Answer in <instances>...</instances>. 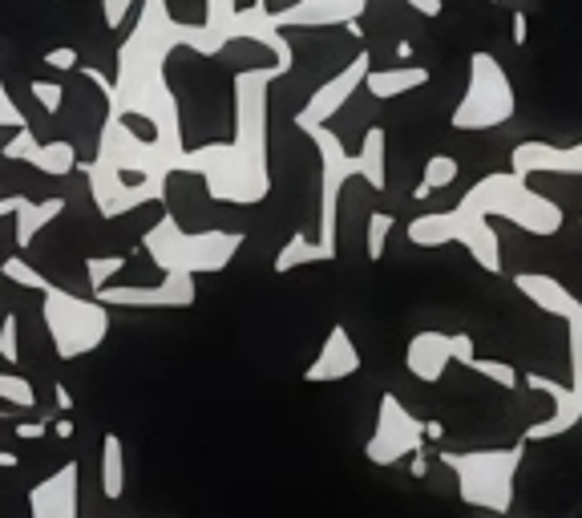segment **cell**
<instances>
[{
	"label": "cell",
	"instance_id": "23",
	"mask_svg": "<svg viewBox=\"0 0 582 518\" xmlns=\"http://www.w3.org/2000/svg\"><path fill=\"white\" fill-rule=\"evenodd\" d=\"M360 162H364V183H369L372 190H384L388 166H384V130L381 126H369L364 146H360Z\"/></svg>",
	"mask_w": 582,
	"mask_h": 518
},
{
	"label": "cell",
	"instance_id": "9",
	"mask_svg": "<svg viewBox=\"0 0 582 518\" xmlns=\"http://www.w3.org/2000/svg\"><path fill=\"white\" fill-rule=\"evenodd\" d=\"M409 244L417 247H445L461 244L473 256V263L490 275H501V239L490 227V219L469 215L466 207L454 211H437V215H421L409 223Z\"/></svg>",
	"mask_w": 582,
	"mask_h": 518
},
{
	"label": "cell",
	"instance_id": "6",
	"mask_svg": "<svg viewBox=\"0 0 582 518\" xmlns=\"http://www.w3.org/2000/svg\"><path fill=\"white\" fill-rule=\"evenodd\" d=\"M41 317L61 360L89 357L110 336V308L94 296H73L58 284L41 292Z\"/></svg>",
	"mask_w": 582,
	"mask_h": 518
},
{
	"label": "cell",
	"instance_id": "20",
	"mask_svg": "<svg viewBox=\"0 0 582 518\" xmlns=\"http://www.w3.org/2000/svg\"><path fill=\"white\" fill-rule=\"evenodd\" d=\"M65 215V199L61 195H49V199H25L21 211H16V247H29L37 235H41L53 219Z\"/></svg>",
	"mask_w": 582,
	"mask_h": 518
},
{
	"label": "cell",
	"instance_id": "33",
	"mask_svg": "<svg viewBox=\"0 0 582 518\" xmlns=\"http://www.w3.org/2000/svg\"><path fill=\"white\" fill-rule=\"evenodd\" d=\"M37 138H33V130L25 126V130H16V138L9 146H4V159L9 162H29L33 159V150H37Z\"/></svg>",
	"mask_w": 582,
	"mask_h": 518
},
{
	"label": "cell",
	"instance_id": "15",
	"mask_svg": "<svg viewBox=\"0 0 582 518\" xmlns=\"http://www.w3.org/2000/svg\"><path fill=\"white\" fill-rule=\"evenodd\" d=\"M77 486L82 470L77 461H65L61 470L29 486V518H77Z\"/></svg>",
	"mask_w": 582,
	"mask_h": 518
},
{
	"label": "cell",
	"instance_id": "19",
	"mask_svg": "<svg viewBox=\"0 0 582 518\" xmlns=\"http://www.w3.org/2000/svg\"><path fill=\"white\" fill-rule=\"evenodd\" d=\"M429 86V70L425 65H397V70H369L364 77V89L372 98H400V94H412V89Z\"/></svg>",
	"mask_w": 582,
	"mask_h": 518
},
{
	"label": "cell",
	"instance_id": "38",
	"mask_svg": "<svg viewBox=\"0 0 582 518\" xmlns=\"http://www.w3.org/2000/svg\"><path fill=\"white\" fill-rule=\"evenodd\" d=\"M510 37H513V45H518V49L530 41V16H525V13H513L510 16Z\"/></svg>",
	"mask_w": 582,
	"mask_h": 518
},
{
	"label": "cell",
	"instance_id": "2",
	"mask_svg": "<svg viewBox=\"0 0 582 518\" xmlns=\"http://www.w3.org/2000/svg\"><path fill=\"white\" fill-rule=\"evenodd\" d=\"M178 159H183V146H166L158 138L146 143L126 126V118L110 114L98 162L86 166L98 211L106 219H117L146 207V202H162L166 178L178 171Z\"/></svg>",
	"mask_w": 582,
	"mask_h": 518
},
{
	"label": "cell",
	"instance_id": "22",
	"mask_svg": "<svg viewBox=\"0 0 582 518\" xmlns=\"http://www.w3.org/2000/svg\"><path fill=\"white\" fill-rule=\"evenodd\" d=\"M29 166L49 174V178H65V174L77 171V150H73V143H41L33 150Z\"/></svg>",
	"mask_w": 582,
	"mask_h": 518
},
{
	"label": "cell",
	"instance_id": "1",
	"mask_svg": "<svg viewBox=\"0 0 582 518\" xmlns=\"http://www.w3.org/2000/svg\"><path fill=\"white\" fill-rule=\"evenodd\" d=\"M284 73L247 70L235 77V143L202 146L195 155L178 159V171H195L207 178L211 199L219 202H251L268 199V86Z\"/></svg>",
	"mask_w": 582,
	"mask_h": 518
},
{
	"label": "cell",
	"instance_id": "8",
	"mask_svg": "<svg viewBox=\"0 0 582 518\" xmlns=\"http://www.w3.org/2000/svg\"><path fill=\"white\" fill-rule=\"evenodd\" d=\"M518 110L513 98L510 73L501 70V61L494 53L478 49L469 58V82H466V98L457 101V110L449 114L454 130H494L506 126Z\"/></svg>",
	"mask_w": 582,
	"mask_h": 518
},
{
	"label": "cell",
	"instance_id": "46",
	"mask_svg": "<svg viewBox=\"0 0 582 518\" xmlns=\"http://www.w3.org/2000/svg\"><path fill=\"white\" fill-rule=\"evenodd\" d=\"M16 461H21V458H16V454H9V449H0V466H9V470H13Z\"/></svg>",
	"mask_w": 582,
	"mask_h": 518
},
{
	"label": "cell",
	"instance_id": "42",
	"mask_svg": "<svg viewBox=\"0 0 582 518\" xmlns=\"http://www.w3.org/2000/svg\"><path fill=\"white\" fill-rule=\"evenodd\" d=\"M412 478H425L429 474V461H425V454H412Z\"/></svg>",
	"mask_w": 582,
	"mask_h": 518
},
{
	"label": "cell",
	"instance_id": "14",
	"mask_svg": "<svg viewBox=\"0 0 582 518\" xmlns=\"http://www.w3.org/2000/svg\"><path fill=\"white\" fill-rule=\"evenodd\" d=\"M525 385L538 388V393H546V397H550V405H554V414L546 421L525 425L522 442H550V437H562V433H570L582 421V409H579V402H574L570 385L554 381V377H542V373H525Z\"/></svg>",
	"mask_w": 582,
	"mask_h": 518
},
{
	"label": "cell",
	"instance_id": "17",
	"mask_svg": "<svg viewBox=\"0 0 582 518\" xmlns=\"http://www.w3.org/2000/svg\"><path fill=\"white\" fill-rule=\"evenodd\" d=\"M510 171L522 174V178H534V174H582V143H574V146H550V143L513 146Z\"/></svg>",
	"mask_w": 582,
	"mask_h": 518
},
{
	"label": "cell",
	"instance_id": "5",
	"mask_svg": "<svg viewBox=\"0 0 582 518\" xmlns=\"http://www.w3.org/2000/svg\"><path fill=\"white\" fill-rule=\"evenodd\" d=\"M525 442L506 449H469V454H454L445 449L441 461L457 474V494L466 506L490 510V515H510L513 506V478L522 470Z\"/></svg>",
	"mask_w": 582,
	"mask_h": 518
},
{
	"label": "cell",
	"instance_id": "21",
	"mask_svg": "<svg viewBox=\"0 0 582 518\" xmlns=\"http://www.w3.org/2000/svg\"><path fill=\"white\" fill-rule=\"evenodd\" d=\"M101 494L117 503L126 494V446L117 433H106L101 437Z\"/></svg>",
	"mask_w": 582,
	"mask_h": 518
},
{
	"label": "cell",
	"instance_id": "4",
	"mask_svg": "<svg viewBox=\"0 0 582 518\" xmlns=\"http://www.w3.org/2000/svg\"><path fill=\"white\" fill-rule=\"evenodd\" d=\"M143 247L162 272L207 275L223 272L235 259V251L243 247V231H183L174 215H162L143 235Z\"/></svg>",
	"mask_w": 582,
	"mask_h": 518
},
{
	"label": "cell",
	"instance_id": "24",
	"mask_svg": "<svg viewBox=\"0 0 582 518\" xmlns=\"http://www.w3.org/2000/svg\"><path fill=\"white\" fill-rule=\"evenodd\" d=\"M567 353H570V393H574V402H579L582 409V304L570 312L567 320Z\"/></svg>",
	"mask_w": 582,
	"mask_h": 518
},
{
	"label": "cell",
	"instance_id": "10",
	"mask_svg": "<svg viewBox=\"0 0 582 518\" xmlns=\"http://www.w3.org/2000/svg\"><path fill=\"white\" fill-rule=\"evenodd\" d=\"M372 466H397L400 458L425 454V421L400 402L397 393H384L376 405V425L364 446Z\"/></svg>",
	"mask_w": 582,
	"mask_h": 518
},
{
	"label": "cell",
	"instance_id": "16",
	"mask_svg": "<svg viewBox=\"0 0 582 518\" xmlns=\"http://www.w3.org/2000/svg\"><path fill=\"white\" fill-rule=\"evenodd\" d=\"M352 373H360V348L352 345V336H348L344 324H332L315 360L304 369V381L308 385H332V381H344V377Z\"/></svg>",
	"mask_w": 582,
	"mask_h": 518
},
{
	"label": "cell",
	"instance_id": "26",
	"mask_svg": "<svg viewBox=\"0 0 582 518\" xmlns=\"http://www.w3.org/2000/svg\"><path fill=\"white\" fill-rule=\"evenodd\" d=\"M466 369H473L478 377H485V381H494L497 388H518V369H513L510 360H497V357H473L466 365Z\"/></svg>",
	"mask_w": 582,
	"mask_h": 518
},
{
	"label": "cell",
	"instance_id": "36",
	"mask_svg": "<svg viewBox=\"0 0 582 518\" xmlns=\"http://www.w3.org/2000/svg\"><path fill=\"white\" fill-rule=\"evenodd\" d=\"M0 126H13V130H25L29 122H25V114L16 110V101L4 94V86H0Z\"/></svg>",
	"mask_w": 582,
	"mask_h": 518
},
{
	"label": "cell",
	"instance_id": "7",
	"mask_svg": "<svg viewBox=\"0 0 582 518\" xmlns=\"http://www.w3.org/2000/svg\"><path fill=\"white\" fill-rule=\"evenodd\" d=\"M320 150V231H315V256L320 263L336 259V227H340V190L348 178H364L360 155H348L344 143L327 126L304 130Z\"/></svg>",
	"mask_w": 582,
	"mask_h": 518
},
{
	"label": "cell",
	"instance_id": "29",
	"mask_svg": "<svg viewBox=\"0 0 582 518\" xmlns=\"http://www.w3.org/2000/svg\"><path fill=\"white\" fill-rule=\"evenodd\" d=\"M393 227H397V219L388 215V211H372V215H369V235H364V247H369L372 263L384 256V244H388V231H393Z\"/></svg>",
	"mask_w": 582,
	"mask_h": 518
},
{
	"label": "cell",
	"instance_id": "44",
	"mask_svg": "<svg viewBox=\"0 0 582 518\" xmlns=\"http://www.w3.org/2000/svg\"><path fill=\"white\" fill-rule=\"evenodd\" d=\"M425 437L441 442V437H445V425H441V421H425Z\"/></svg>",
	"mask_w": 582,
	"mask_h": 518
},
{
	"label": "cell",
	"instance_id": "18",
	"mask_svg": "<svg viewBox=\"0 0 582 518\" xmlns=\"http://www.w3.org/2000/svg\"><path fill=\"white\" fill-rule=\"evenodd\" d=\"M513 288L522 292L538 312H546V317H554V320H567L582 304L562 280H554V275H546V272H518L513 275Z\"/></svg>",
	"mask_w": 582,
	"mask_h": 518
},
{
	"label": "cell",
	"instance_id": "40",
	"mask_svg": "<svg viewBox=\"0 0 582 518\" xmlns=\"http://www.w3.org/2000/svg\"><path fill=\"white\" fill-rule=\"evenodd\" d=\"M86 77L101 89V94H106V98H110V106H114V82H110V77H106L101 70H86Z\"/></svg>",
	"mask_w": 582,
	"mask_h": 518
},
{
	"label": "cell",
	"instance_id": "43",
	"mask_svg": "<svg viewBox=\"0 0 582 518\" xmlns=\"http://www.w3.org/2000/svg\"><path fill=\"white\" fill-rule=\"evenodd\" d=\"M53 388H58V393H53V397H58V409H73V397H70V388L61 385V381H58V385H53Z\"/></svg>",
	"mask_w": 582,
	"mask_h": 518
},
{
	"label": "cell",
	"instance_id": "3",
	"mask_svg": "<svg viewBox=\"0 0 582 518\" xmlns=\"http://www.w3.org/2000/svg\"><path fill=\"white\" fill-rule=\"evenodd\" d=\"M457 207H466L469 215L478 219H506V223H513L525 235H558L562 223H567V211L558 202L538 195V190L530 187V178L513 171L485 174L482 183H473L461 195Z\"/></svg>",
	"mask_w": 582,
	"mask_h": 518
},
{
	"label": "cell",
	"instance_id": "11",
	"mask_svg": "<svg viewBox=\"0 0 582 518\" xmlns=\"http://www.w3.org/2000/svg\"><path fill=\"white\" fill-rule=\"evenodd\" d=\"M478 357L473 348V336L469 332H441V329H425L417 332L405 348V369H409L417 381L425 385H437L449 365H469Z\"/></svg>",
	"mask_w": 582,
	"mask_h": 518
},
{
	"label": "cell",
	"instance_id": "25",
	"mask_svg": "<svg viewBox=\"0 0 582 518\" xmlns=\"http://www.w3.org/2000/svg\"><path fill=\"white\" fill-rule=\"evenodd\" d=\"M0 280H9V284H21V288H33V292H49L53 284L45 280L37 268H33L25 256H9L0 263Z\"/></svg>",
	"mask_w": 582,
	"mask_h": 518
},
{
	"label": "cell",
	"instance_id": "28",
	"mask_svg": "<svg viewBox=\"0 0 582 518\" xmlns=\"http://www.w3.org/2000/svg\"><path fill=\"white\" fill-rule=\"evenodd\" d=\"M0 402L16 405V409H33L37 405V393L21 373H0Z\"/></svg>",
	"mask_w": 582,
	"mask_h": 518
},
{
	"label": "cell",
	"instance_id": "30",
	"mask_svg": "<svg viewBox=\"0 0 582 518\" xmlns=\"http://www.w3.org/2000/svg\"><path fill=\"white\" fill-rule=\"evenodd\" d=\"M126 268V256H101V259H89L86 263V275H89V292H101L110 284V275H117Z\"/></svg>",
	"mask_w": 582,
	"mask_h": 518
},
{
	"label": "cell",
	"instance_id": "35",
	"mask_svg": "<svg viewBox=\"0 0 582 518\" xmlns=\"http://www.w3.org/2000/svg\"><path fill=\"white\" fill-rule=\"evenodd\" d=\"M138 0H101V13H106V25L110 29H122V21L129 16V9H134Z\"/></svg>",
	"mask_w": 582,
	"mask_h": 518
},
{
	"label": "cell",
	"instance_id": "49",
	"mask_svg": "<svg viewBox=\"0 0 582 518\" xmlns=\"http://www.w3.org/2000/svg\"><path fill=\"white\" fill-rule=\"evenodd\" d=\"M494 4H497V0H494Z\"/></svg>",
	"mask_w": 582,
	"mask_h": 518
},
{
	"label": "cell",
	"instance_id": "32",
	"mask_svg": "<svg viewBox=\"0 0 582 518\" xmlns=\"http://www.w3.org/2000/svg\"><path fill=\"white\" fill-rule=\"evenodd\" d=\"M33 98L45 106V114H61V101H65V86L61 82H33Z\"/></svg>",
	"mask_w": 582,
	"mask_h": 518
},
{
	"label": "cell",
	"instance_id": "34",
	"mask_svg": "<svg viewBox=\"0 0 582 518\" xmlns=\"http://www.w3.org/2000/svg\"><path fill=\"white\" fill-rule=\"evenodd\" d=\"M41 61L49 65V70L70 73V70H77V49H70V45H58V49H49Z\"/></svg>",
	"mask_w": 582,
	"mask_h": 518
},
{
	"label": "cell",
	"instance_id": "41",
	"mask_svg": "<svg viewBox=\"0 0 582 518\" xmlns=\"http://www.w3.org/2000/svg\"><path fill=\"white\" fill-rule=\"evenodd\" d=\"M21 202H25V195H9V199H0V219H9L21 211Z\"/></svg>",
	"mask_w": 582,
	"mask_h": 518
},
{
	"label": "cell",
	"instance_id": "45",
	"mask_svg": "<svg viewBox=\"0 0 582 518\" xmlns=\"http://www.w3.org/2000/svg\"><path fill=\"white\" fill-rule=\"evenodd\" d=\"M53 430H58V437H73V421H58Z\"/></svg>",
	"mask_w": 582,
	"mask_h": 518
},
{
	"label": "cell",
	"instance_id": "47",
	"mask_svg": "<svg viewBox=\"0 0 582 518\" xmlns=\"http://www.w3.org/2000/svg\"><path fill=\"white\" fill-rule=\"evenodd\" d=\"M397 58H400V61H409V58H412V45H409V41H400V45H397Z\"/></svg>",
	"mask_w": 582,
	"mask_h": 518
},
{
	"label": "cell",
	"instance_id": "48",
	"mask_svg": "<svg viewBox=\"0 0 582 518\" xmlns=\"http://www.w3.org/2000/svg\"><path fill=\"white\" fill-rule=\"evenodd\" d=\"M344 29L352 33V37H364V29H360V21H344Z\"/></svg>",
	"mask_w": 582,
	"mask_h": 518
},
{
	"label": "cell",
	"instance_id": "31",
	"mask_svg": "<svg viewBox=\"0 0 582 518\" xmlns=\"http://www.w3.org/2000/svg\"><path fill=\"white\" fill-rule=\"evenodd\" d=\"M0 360H9V369L21 360V320H16V312L0 320Z\"/></svg>",
	"mask_w": 582,
	"mask_h": 518
},
{
	"label": "cell",
	"instance_id": "12",
	"mask_svg": "<svg viewBox=\"0 0 582 518\" xmlns=\"http://www.w3.org/2000/svg\"><path fill=\"white\" fill-rule=\"evenodd\" d=\"M372 70V58H369V49H360L348 65H344L332 82H324V86L315 89L312 98H308V106L296 114V126L299 130H308V126H327L332 122V114H340L344 110V101L352 98L356 89L364 86V77H369Z\"/></svg>",
	"mask_w": 582,
	"mask_h": 518
},
{
	"label": "cell",
	"instance_id": "27",
	"mask_svg": "<svg viewBox=\"0 0 582 518\" xmlns=\"http://www.w3.org/2000/svg\"><path fill=\"white\" fill-rule=\"evenodd\" d=\"M457 174H461V166H457L454 155H433V159L425 162V174H421V183H425L429 190H445L457 183Z\"/></svg>",
	"mask_w": 582,
	"mask_h": 518
},
{
	"label": "cell",
	"instance_id": "39",
	"mask_svg": "<svg viewBox=\"0 0 582 518\" xmlns=\"http://www.w3.org/2000/svg\"><path fill=\"white\" fill-rule=\"evenodd\" d=\"M409 9H417L421 16H441L445 13V0H409Z\"/></svg>",
	"mask_w": 582,
	"mask_h": 518
},
{
	"label": "cell",
	"instance_id": "37",
	"mask_svg": "<svg viewBox=\"0 0 582 518\" xmlns=\"http://www.w3.org/2000/svg\"><path fill=\"white\" fill-rule=\"evenodd\" d=\"M45 430H49L45 421H16L13 425V433L21 437V442H37V437H45Z\"/></svg>",
	"mask_w": 582,
	"mask_h": 518
},
{
	"label": "cell",
	"instance_id": "13",
	"mask_svg": "<svg viewBox=\"0 0 582 518\" xmlns=\"http://www.w3.org/2000/svg\"><path fill=\"white\" fill-rule=\"evenodd\" d=\"M94 300L106 308H190L195 304V275L162 272V284L150 288H106L94 292Z\"/></svg>",
	"mask_w": 582,
	"mask_h": 518
}]
</instances>
